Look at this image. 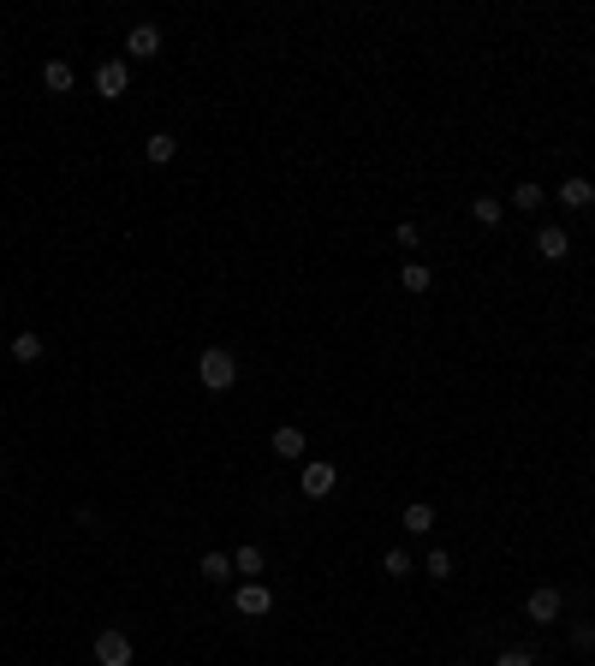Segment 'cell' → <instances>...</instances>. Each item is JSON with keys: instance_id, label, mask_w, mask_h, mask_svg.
<instances>
[{"instance_id": "obj_1", "label": "cell", "mask_w": 595, "mask_h": 666, "mask_svg": "<svg viewBox=\"0 0 595 666\" xmlns=\"http://www.w3.org/2000/svg\"><path fill=\"white\" fill-rule=\"evenodd\" d=\"M197 381L209 387V393H227V387L239 381V357L221 352V345H209V352L197 357Z\"/></svg>"}, {"instance_id": "obj_2", "label": "cell", "mask_w": 595, "mask_h": 666, "mask_svg": "<svg viewBox=\"0 0 595 666\" xmlns=\"http://www.w3.org/2000/svg\"><path fill=\"white\" fill-rule=\"evenodd\" d=\"M334 483H340V470L327 464V458H310V464L298 470V488H304L310 500H327V494H334Z\"/></svg>"}, {"instance_id": "obj_3", "label": "cell", "mask_w": 595, "mask_h": 666, "mask_svg": "<svg viewBox=\"0 0 595 666\" xmlns=\"http://www.w3.org/2000/svg\"><path fill=\"white\" fill-rule=\"evenodd\" d=\"M96 666H131V637L126 631H101L96 637Z\"/></svg>"}, {"instance_id": "obj_4", "label": "cell", "mask_w": 595, "mask_h": 666, "mask_svg": "<svg viewBox=\"0 0 595 666\" xmlns=\"http://www.w3.org/2000/svg\"><path fill=\"white\" fill-rule=\"evenodd\" d=\"M96 89L108 101L126 96V89H131V66H126V60H101V66H96Z\"/></svg>"}, {"instance_id": "obj_5", "label": "cell", "mask_w": 595, "mask_h": 666, "mask_svg": "<svg viewBox=\"0 0 595 666\" xmlns=\"http://www.w3.org/2000/svg\"><path fill=\"white\" fill-rule=\"evenodd\" d=\"M232 607H239L244 619H262V613H274V596L262 589V583H244L239 596H232Z\"/></svg>"}, {"instance_id": "obj_6", "label": "cell", "mask_w": 595, "mask_h": 666, "mask_svg": "<svg viewBox=\"0 0 595 666\" xmlns=\"http://www.w3.org/2000/svg\"><path fill=\"white\" fill-rule=\"evenodd\" d=\"M524 613H530L536 624H553V619H560V589H530Z\"/></svg>"}, {"instance_id": "obj_7", "label": "cell", "mask_w": 595, "mask_h": 666, "mask_svg": "<svg viewBox=\"0 0 595 666\" xmlns=\"http://www.w3.org/2000/svg\"><path fill=\"white\" fill-rule=\"evenodd\" d=\"M566 250H571V232L566 227H542L536 232V256H542V262H560Z\"/></svg>"}, {"instance_id": "obj_8", "label": "cell", "mask_w": 595, "mask_h": 666, "mask_svg": "<svg viewBox=\"0 0 595 666\" xmlns=\"http://www.w3.org/2000/svg\"><path fill=\"white\" fill-rule=\"evenodd\" d=\"M126 54H137V60H156V54H161V30H156V24H137V30L126 36Z\"/></svg>"}, {"instance_id": "obj_9", "label": "cell", "mask_w": 595, "mask_h": 666, "mask_svg": "<svg viewBox=\"0 0 595 666\" xmlns=\"http://www.w3.org/2000/svg\"><path fill=\"white\" fill-rule=\"evenodd\" d=\"M143 155H149V167H167V161L179 155V137H167V131H149V137H143Z\"/></svg>"}, {"instance_id": "obj_10", "label": "cell", "mask_w": 595, "mask_h": 666, "mask_svg": "<svg viewBox=\"0 0 595 666\" xmlns=\"http://www.w3.org/2000/svg\"><path fill=\"white\" fill-rule=\"evenodd\" d=\"M429 286H435V274H429L423 262H405V268H399V292H411V298H423Z\"/></svg>"}, {"instance_id": "obj_11", "label": "cell", "mask_w": 595, "mask_h": 666, "mask_svg": "<svg viewBox=\"0 0 595 666\" xmlns=\"http://www.w3.org/2000/svg\"><path fill=\"white\" fill-rule=\"evenodd\" d=\"M553 197L566 202V209H590V202H595V184H590V179H566Z\"/></svg>"}, {"instance_id": "obj_12", "label": "cell", "mask_w": 595, "mask_h": 666, "mask_svg": "<svg viewBox=\"0 0 595 666\" xmlns=\"http://www.w3.org/2000/svg\"><path fill=\"white\" fill-rule=\"evenodd\" d=\"M542 202H548V191H542L536 179H524V184H512V209H524V214H536Z\"/></svg>"}, {"instance_id": "obj_13", "label": "cell", "mask_w": 595, "mask_h": 666, "mask_svg": "<svg viewBox=\"0 0 595 666\" xmlns=\"http://www.w3.org/2000/svg\"><path fill=\"white\" fill-rule=\"evenodd\" d=\"M405 530H411V536H429V530H435V506H429V500H411V506H405Z\"/></svg>"}, {"instance_id": "obj_14", "label": "cell", "mask_w": 595, "mask_h": 666, "mask_svg": "<svg viewBox=\"0 0 595 666\" xmlns=\"http://www.w3.org/2000/svg\"><path fill=\"white\" fill-rule=\"evenodd\" d=\"M13 357L18 363H42V333H13Z\"/></svg>"}, {"instance_id": "obj_15", "label": "cell", "mask_w": 595, "mask_h": 666, "mask_svg": "<svg viewBox=\"0 0 595 666\" xmlns=\"http://www.w3.org/2000/svg\"><path fill=\"white\" fill-rule=\"evenodd\" d=\"M274 453H280V458H304V428H274Z\"/></svg>"}, {"instance_id": "obj_16", "label": "cell", "mask_w": 595, "mask_h": 666, "mask_svg": "<svg viewBox=\"0 0 595 666\" xmlns=\"http://www.w3.org/2000/svg\"><path fill=\"white\" fill-rule=\"evenodd\" d=\"M42 84L54 89V96H66V89H71V66H66V60H48V66H42Z\"/></svg>"}, {"instance_id": "obj_17", "label": "cell", "mask_w": 595, "mask_h": 666, "mask_svg": "<svg viewBox=\"0 0 595 666\" xmlns=\"http://www.w3.org/2000/svg\"><path fill=\"white\" fill-rule=\"evenodd\" d=\"M500 214H506V209H500L495 197H477V202H470V220H477V227H500Z\"/></svg>"}, {"instance_id": "obj_18", "label": "cell", "mask_w": 595, "mask_h": 666, "mask_svg": "<svg viewBox=\"0 0 595 666\" xmlns=\"http://www.w3.org/2000/svg\"><path fill=\"white\" fill-rule=\"evenodd\" d=\"M232 571H244V577L256 583V571H262V548H250V541H244V548L232 553Z\"/></svg>"}, {"instance_id": "obj_19", "label": "cell", "mask_w": 595, "mask_h": 666, "mask_svg": "<svg viewBox=\"0 0 595 666\" xmlns=\"http://www.w3.org/2000/svg\"><path fill=\"white\" fill-rule=\"evenodd\" d=\"M382 571H387V577H411V553H405V548H387L382 553Z\"/></svg>"}, {"instance_id": "obj_20", "label": "cell", "mask_w": 595, "mask_h": 666, "mask_svg": "<svg viewBox=\"0 0 595 666\" xmlns=\"http://www.w3.org/2000/svg\"><path fill=\"white\" fill-rule=\"evenodd\" d=\"M203 577H209V583H227L232 577V559H227V553H203Z\"/></svg>"}, {"instance_id": "obj_21", "label": "cell", "mask_w": 595, "mask_h": 666, "mask_svg": "<svg viewBox=\"0 0 595 666\" xmlns=\"http://www.w3.org/2000/svg\"><path fill=\"white\" fill-rule=\"evenodd\" d=\"M423 571H429L435 583H447V577H453V553H447V548H435V553L423 559Z\"/></svg>"}, {"instance_id": "obj_22", "label": "cell", "mask_w": 595, "mask_h": 666, "mask_svg": "<svg viewBox=\"0 0 595 666\" xmlns=\"http://www.w3.org/2000/svg\"><path fill=\"white\" fill-rule=\"evenodd\" d=\"M393 244H405V250H417V244H423V232H417L411 220H399V227H393Z\"/></svg>"}, {"instance_id": "obj_23", "label": "cell", "mask_w": 595, "mask_h": 666, "mask_svg": "<svg viewBox=\"0 0 595 666\" xmlns=\"http://www.w3.org/2000/svg\"><path fill=\"white\" fill-rule=\"evenodd\" d=\"M495 666H536V654H524V649H506V654H495Z\"/></svg>"}, {"instance_id": "obj_24", "label": "cell", "mask_w": 595, "mask_h": 666, "mask_svg": "<svg viewBox=\"0 0 595 666\" xmlns=\"http://www.w3.org/2000/svg\"><path fill=\"white\" fill-rule=\"evenodd\" d=\"M590 643H595V624L578 619V624H571V649H590Z\"/></svg>"}]
</instances>
